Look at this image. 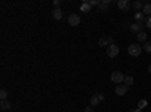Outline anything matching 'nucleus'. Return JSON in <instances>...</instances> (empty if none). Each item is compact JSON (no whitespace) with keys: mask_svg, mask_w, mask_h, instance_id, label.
Wrapping results in <instances>:
<instances>
[{"mask_svg":"<svg viewBox=\"0 0 151 112\" xmlns=\"http://www.w3.org/2000/svg\"><path fill=\"white\" fill-rule=\"evenodd\" d=\"M142 49H144V47H141L139 44H130V46H128V49H127V52H128V55H130V56L138 58L142 53Z\"/></svg>","mask_w":151,"mask_h":112,"instance_id":"f257e3e1","label":"nucleus"},{"mask_svg":"<svg viewBox=\"0 0 151 112\" xmlns=\"http://www.w3.org/2000/svg\"><path fill=\"white\" fill-rule=\"evenodd\" d=\"M124 74L121 73V71H113L112 74H110V79H112V82L113 83H116V85H121V83H124Z\"/></svg>","mask_w":151,"mask_h":112,"instance_id":"f03ea898","label":"nucleus"},{"mask_svg":"<svg viewBox=\"0 0 151 112\" xmlns=\"http://www.w3.org/2000/svg\"><path fill=\"white\" fill-rule=\"evenodd\" d=\"M106 53H107V56H109V58H115V56L120 55V49H118V46L110 44V46L106 49Z\"/></svg>","mask_w":151,"mask_h":112,"instance_id":"7ed1b4c3","label":"nucleus"},{"mask_svg":"<svg viewBox=\"0 0 151 112\" xmlns=\"http://www.w3.org/2000/svg\"><path fill=\"white\" fill-rule=\"evenodd\" d=\"M68 24L73 26V27L79 26V24H80V15H79V14H69V17H68Z\"/></svg>","mask_w":151,"mask_h":112,"instance_id":"20e7f679","label":"nucleus"},{"mask_svg":"<svg viewBox=\"0 0 151 112\" xmlns=\"http://www.w3.org/2000/svg\"><path fill=\"white\" fill-rule=\"evenodd\" d=\"M144 26L145 24H142V23H133V24H130V30L138 35V34H141V32H144Z\"/></svg>","mask_w":151,"mask_h":112,"instance_id":"39448f33","label":"nucleus"},{"mask_svg":"<svg viewBox=\"0 0 151 112\" xmlns=\"http://www.w3.org/2000/svg\"><path fill=\"white\" fill-rule=\"evenodd\" d=\"M118 8L121 11H128L130 9V2L128 0H118Z\"/></svg>","mask_w":151,"mask_h":112,"instance_id":"423d86ee","label":"nucleus"},{"mask_svg":"<svg viewBox=\"0 0 151 112\" xmlns=\"http://www.w3.org/2000/svg\"><path fill=\"white\" fill-rule=\"evenodd\" d=\"M127 87L126 85H116V88H115V93H116V95H126V93H127Z\"/></svg>","mask_w":151,"mask_h":112,"instance_id":"0eeeda50","label":"nucleus"},{"mask_svg":"<svg viewBox=\"0 0 151 112\" xmlns=\"http://www.w3.org/2000/svg\"><path fill=\"white\" fill-rule=\"evenodd\" d=\"M98 44H100L101 47H106V49H107L110 44H113V40H112V38H100V40H98Z\"/></svg>","mask_w":151,"mask_h":112,"instance_id":"6e6552de","label":"nucleus"},{"mask_svg":"<svg viewBox=\"0 0 151 112\" xmlns=\"http://www.w3.org/2000/svg\"><path fill=\"white\" fill-rule=\"evenodd\" d=\"M51 15H53V18H55V20H62V17H63L61 8H55L51 11Z\"/></svg>","mask_w":151,"mask_h":112,"instance_id":"1a4fd4ad","label":"nucleus"},{"mask_svg":"<svg viewBox=\"0 0 151 112\" xmlns=\"http://www.w3.org/2000/svg\"><path fill=\"white\" fill-rule=\"evenodd\" d=\"M109 5H110V0H101V3H100V12H107V8H109Z\"/></svg>","mask_w":151,"mask_h":112,"instance_id":"9d476101","label":"nucleus"},{"mask_svg":"<svg viewBox=\"0 0 151 112\" xmlns=\"http://www.w3.org/2000/svg\"><path fill=\"white\" fill-rule=\"evenodd\" d=\"M91 8H92V6H91L89 2H83L82 5H80V11H82V12H89Z\"/></svg>","mask_w":151,"mask_h":112,"instance_id":"9b49d317","label":"nucleus"},{"mask_svg":"<svg viewBox=\"0 0 151 112\" xmlns=\"http://www.w3.org/2000/svg\"><path fill=\"white\" fill-rule=\"evenodd\" d=\"M0 108H2V111H9L11 109V102H8V100H2Z\"/></svg>","mask_w":151,"mask_h":112,"instance_id":"f8f14e48","label":"nucleus"},{"mask_svg":"<svg viewBox=\"0 0 151 112\" xmlns=\"http://www.w3.org/2000/svg\"><path fill=\"white\" fill-rule=\"evenodd\" d=\"M133 82H134V79H133L132 76H126V77H124V85H126L127 88H128V87H132Z\"/></svg>","mask_w":151,"mask_h":112,"instance_id":"ddd939ff","label":"nucleus"},{"mask_svg":"<svg viewBox=\"0 0 151 112\" xmlns=\"http://www.w3.org/2000/svg\"><path fill=\"white\" fill-rule=\"evenodd\" d=\"M134 20H136V23H144L145 17H144L142 12H136V14H134Z\"/></svg>","mask_w":151,"mask_h":112,"instance_id":"4468645a","label":"nucleus"},{"mask_svg":"<svg viewBox=\"0 0 151 112\" xmlns=\"http://www.w3.org/2000/svg\"><path fill=\"white\" fill-rule=\"evenodd\" d=\"M147 34H145V32H141V34H138L136 35V38H138V41L139 42H147Z\"/></svg>","mask_w":151,"mask_h":112,"instance_id":"2eb2a0df","label":"nucleus"},{"mask_svg":"<svg viewBox=\"0 0 151 112\" xmlns=\"http://www.w3.org/2000/svg\"><path fill=\"white\" fill-rule=\"evenodd\" d=\"M144 12L148 14L150 17H151V3H150V2H145V3H144Z\"/></svg>","mask_w":151,"mask_h":112,"instance_id":"dca6fc26","label":"nucleus"},{"mask_svg":"<svg viewBox=\"0 0 151 112\" xmlns=\"http://www.w3.org/2000/svg\"><path fill=\"white\" fill-rule=\"evenodd\" d=\"M142 6H144L142 2H139V0H136V2H133V3H132V8H133V9H136V11L142 9Z\"/></svg>","mask_w":151,"mask_h":112,"instance_id":"f3484780","label":"nucleus"},{"mask_svg":"<svg viewBox=\"0 0 151 112\" xmlns=\"http://www.w3.org/2000/svg\"><path fill=\"white\" fill-rule=\"evenodd\" d=\"M98 102H100V100H98V97H97V94L92 95V97L89 99V103H91V106H92V108H94L95 105H98Z\"/></svg>","mask_w":151,"mask_h":112,"instance_id":"a211bd4d","label":"nucleus"},{"mask_svg":"<svg viewBox=\"0 0 151 112\" xmlns=\"http://www.w3.org/2000/svg\"><path fill=\"white\" fill-rule=\"evenodd\" d=\"M0 99H2V100H8V91H6V89H2V91H0Z\"/></svg>","mask_w":151,"mask_h":112,"instance_id":"6ab92c4d","label":"nucleus"},{"mask_svg":"<svg viewBox=\"0 0 151 112\" xmlns=\"http://www.w3.org/2000/svg\"><path fill=\"white\" fill-rule=\"evenodd\" d=\"M144 50L147 53H151V42H145V44H144Z\"/></svg>","mask_w":151,"mask_h":112,"instance_id":"aec40b11","label":"nucleus"},{"mask_svg":"<svg viewBox=\"0 0 151 112\" xmlns=\"http://www.w3.org/2000/svg\"><path fill=\"white\" fill-rule=\"evenodd\" d=\"M89 3H91V6H100V0H89Z\"/></svg>","mask_w":151,"mask_h":112,"instance_id":"412c9836","label":"nucleus"},{"mask_svg":"<svg viewBox=\"0 0 151 112\" xmlns=\"http://www.w3.org/2000/svg\"><path fill=\"white\" fill-rule=\"evenodd\" d=\"M145 106H147V102H145V100H141V102L138 103V108L139 109H142V108H145Z\"/></svg>","mask_w":151,"mask_h":112,"instance_id":"4be33fe9","label":"nucleus"},{"mask_svg":"<svg viewBox=\"0 0 151 112\" xmlns=\"http://www.w3.org/2000/svg\"><path fill=\"white\" fill-rule=\"evenodd\" d=\"M85 112H94V108H92V106H91V105H89V106H88V108H86V109H85Z\"/></svg>","mask_w":151,"mask_h":112,"instance_id":"5701e85b","label":"nucleus"},{"mask_svg":"<svg viewBox=\"0 0 151 112\" xmlns=\"http://www.w3.org/2000/svg\"><path fill=\"white\" fill-rule=\"evenodd\" d=\"M53 5H55V8H59V5H61V0H55V2H53Z\"/></svg>","mask_w":151,"mask_h":112,"instance_id":"b1692460","label":"nucleus"},{"mask_svg":"<svg viewBox=\"0 0 151 112\" xmlns=\"http://www.w3.org/2000/svg\"><path fill=\"white\" fill-rule=\"evenodd\" d=\"M145 26H147L148 29H151V17H150V18L147 20V24H145Z\"/></svg>","mask_w":151,"mask_h":112,"instance_id":"393cba45","label":"nucleus"},{"mask_svg":"<svg viewBox=\"0 0 151 112\" xmlns=\"http://www.w3.org/2000/svg\"><path fill=\"white\" fill-rule=\"evenodd\" d=\"M97 97H98L100 102H103V100H104V95H103V94H97Z\"/></svg>","mask_w":151,"mask_h":112,"instance_id":"a878e982","label":"nucleus"},{"mask_svg":"<svg viewBox=\"0 0 151 112\" xmlns=\"http://www.w3.org/2000/svg\"><path fill=\"white\" fill-rule=\"evenodd\" d=\"M130 112H141V109H139V108H138V109H132Z\"/></svg>","mask_w":151,"mask_h":112,"instance_id":"bb28decb","label":"nucleus"},{"mask_svg":"<svg viewBox=\"0 0 151 112\" xmlns=\"http://www.w3.org/2000/svg\"><path fill=\"white\" fill-rule=\"evenodd\" d=\"M148 73H151V65H148Z\"/></svg>","mask_w":151,"mask_h":112,"instance_id":"cd10ccee","label":"nucleus"}]
</instances>
